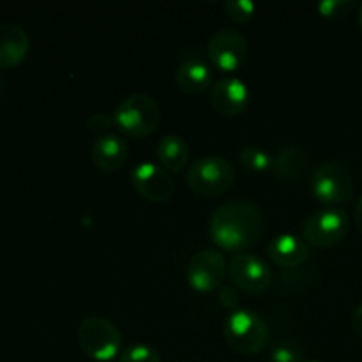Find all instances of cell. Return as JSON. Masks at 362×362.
I'll return each mask as SVG.
<instances>
[{
    "label": "cell",
    "instance_id": "cell-1",
    "mask_svg": "<svg viewBox=\"0 0 362 362\" xmlns=\"http://www.w3.org/2000/svg\"><path fill=\"white\" fill-rule=\"evenodd\" d=\"M209 230L214 243L223 250H244L260 239L264 216L253 202L233 198L216 209Z\"/></svg>",
    "mask_w": 362,
    "mask_h": 362
},
{
    "label": "cell",
    "instance_id": "cell-2",
    "mask_svg": "<svg viewBox=\"0 0 362 362\" xmlns=\"http://www.w3.org/2000/svg\"><path fill=\"white\" fill-rule=\"evenodd\" d=\"M223 336L233 350L255 356L267 346L269 329L264 318L255 311L235 310L223 324Z\"/></svg>",
    "mask_w": 362,
    "mask_h": 362
},
{
    "label": "cell",
    "instance_id": "cell-3",
    "mask_svg": "<svg viewBox=\"0 0 362 362\" xmlns=\"http://www.w3.org/2000/svg\"><path fill=\"white\" fill-rule=\"evenodd\" d=\"M113 117L117 127L124 134L131 138H145L158 127L161 120V108L152 95L136 92L122 99Z\"/></svg>",
    "mask_w": 362,
    "mask_h": 362
},
{
    "label": "cell",
    "instance_id": "cell-4",
    "mask_svg": "<svg viewBox=\"0 0 362 362\" xmlns=\"http://www.w3.org/2000/svg\"><path fill=\"white\" fill-rule=\"evenodd\" d=\"M186 179L191 189L200 197H219L232 187L235 170L223 156H204L189 166Z\"/></svg>",
    "mask_w": 362,
    "mask_h": 362
},
{
    "label": "cell",
    "instance_id": "cell-5",
    "mask_svg": "<svg viewBox=\"0 0 362 362\" xmlns=\"http://www.w3.org/2000/svg\"><path fill=\"white\" fill-rule=\"evenodd\" d=\"M78 341L90 359L108 362L120 354L122 334L112 320L92 315L81 320L78 327Z\"/></svg>",
    "mask_w": 362,
    "mask_h": 362
},
{
    "label": "cell",
    "instance_id": "cell-6",
    "mask_svg": "<svg viewBox=\"0 0 362 362\" xmlns=\"http://www.w3.org/2000/svg\"><path fill=\"white\" fill-rule=\"evenodd\" d=\"M311 189L324 204H341L354 194L352 173L341 163L327 161L315 170Z\"/></svg>",
    "mask_w": 362,
    "mask_h": 362
},
{
    "label": "cell",
    "instance_id": "cell-7",
    "mask_svg": "<svg viewBox=\"0 0 362 362\" xmlns=\"http://www.w3.org/2000/svg\"><path fill=\"white\" fill-rule=\"evenodd\" d=\"M350 219L343 209L317 211L304 221V239L317 247H329L339 243L349 232Z\"/></svg>",
    "mask_w": 362,
    "mask_h": 362
},
{
    "label": "cell",
    "instance_id": "cell-8",
    "mask_svg": "<svg viewBox=\"0 0 362 362\" xmlns=\"http://www.w3.org/2000/svg\"><path fill=\"white\" fill-rule=\"evenodd\" d=\"M228 274L235 286L247 293L265 292L272 283V272L267 262L251 253L233 255L228 265Z\"/></svg>",
    "mask_w": 362,
    "mask_h": 362
},
{
    "label": "cell",
    "instance_id": "cell-9",
    "mask_svg": "<svg viewBox=\"0 0 362 362\" xmlns=\"http://www.w3.org/2000/svg\"><path fill=\"white\" fill-rule=\"evenodd\" d=\"M225 257L218 250H202L187 264V281L198 292H211L225 285Z\"/></svg>",
    "mask_w": 362,
    "mask_h": 362
},
{
    "label": "cell",
    "instance_id": "cell-10",
    "mask_svg": "<svg viewBox=\"0 0 362 362\" xmlns=\"http://www.w3.org/2000/svg\"><path fill=\"white\" fill-rule=\"evenodd\" d=\"M247 57V41L237 28H219L209 41V59L221 71H235Z\"/></svg>",
    "mask_w": 362,
    "mask_h": 362
},
{
    "label": "cell",
    "instance_id": "cell-11",
    "mask_svg": "<svg viewBox=\"0 0 362 362\" xmlns=\"http://www.w3.org/2000/svg\"><path fill=\"white\" fill-rule=\"evenodd\" d=\"M131 179L138 193L148 202H166L175 191V182L168 170L152 161L138 163L133 168Z\"/></svg>",
    "mask_w": 362,
    "mask_h": 362
},
{
    "label": "cell",
    "instance_id": "cell-12",
    "mask_svg": "<svg viewBox=\"0 0 362 362\" xmlns=\"http://www.w3.org/2000/svg\"><path fill=\"white\" fill-rule=\"evenodd\" d=\"M250 103V88L240 78H221L211 88V105L221 115H239Z\"/></svg>",
    "mask_w": 362,
    "mask_h": 362
},
{
    "label": "cell",
    "instance_id": "cell-13",
    "mask_svg": "<svg viewBox=\"0 0 362 362\" xmlns=\"http://www.w3.org/2000/svg\"><path fill=\"white\" fill-rule=\"evenodd\" d=\"M175 81L186 94H202L212 83V71L207 60L200 55H191L180 62Z\"/></svg>",
    "mask_w": 362,
    "mask_h": 362
},
{
    "label": "cell",
    "instance_id": "cell-14",
    "mask_svg": "<svg viewBox=\"0 0 362 362\" xmlns=\"http://www.w3.org/2000/svg\"><path fill=\"white\" fill-rule=\"evenodd\" d=\"M269 258L281 267H297L311 257L306 240L299 239L293 233H281L274 237L267 246Z\"/></svg>",
    "mask_w": 362,
    "mask_h": 362
},
{
    "label": "cell",
    "instance_id": "cell-15",
    "mask_svg": "<svg viewBox=\"0 0 362 362\" xmlns=\"http://www.w3.org/2000/svg\"><path fill=\"white\" fill-rule=\"evenodd\" d=\"M311 159L304 148L297 145H285L272 156L271 170L283 180H299L310 172Z\"/></svg>",
    "mask_w": 362,
    "mask_h": 362
},
{
    "label": "cell",
    "instance_id": "cell-16",
    "mask_svg": "<svg viewBox=\"0 0 362 362\" xmlns=\"http://www.w3.org/2000/svg\"><path fill=\"white\" fill-rule=\"evenodd\" d=\"M30 48L28 34L20 25H0V67L9 69L27 57Z\"/></svg>",
    "mask_w": 362,
    "mask_h": 362
},
{
    "label": "cell",
    "instance_id": "cell-17",
    "mask_svg": "<svg viewBox=\"0 0 362 362\" xmlns=\"http://www.w3.org/2000/svg\"><path fill=\"white\" fill-rule=\"evenodd\" d=\"M94 165L103 172H115L126 163L127 145L119 134H105L94 141L90 148Z\"/></svg>",
    "mask_w": 362,
    "mask_h": 362
},
{
    "label": "cell",
    "instance_id": "cell-18",
    "mask_svg": "<svg viewBox=\"0 0 362 362\" xmlns=\"http://www.w3.org/2000/svg\"><path fill=\"white\" fill-rule=\"evenodd\" d=\"M156 154L163 168L177 173L186 168L187 159H189V147L179 134H166L159 140Z\"/></svg>",
    "mask_w": 362,
    "mask_h": 362
},
{
    "label": "cell",
    "instance_id": "cell-19",
    "mask_svg": "<svg viewBox=\"0 0 362 362\" xmlns=\"http://www.w3.org/2000/svg\"><path fill=\"white\" fill-rule=\"evenodd\" d=\"M239 161L250 172H265V170H271L272 156L265 152L264 148L255 147V145H246L240 151Z\"/></svg>",
    "mask_w": 362,
    "mask_h": 362
},
{
    "label": "cell",
    "instance_id": "cell-20",
    "mask_svg": "<svg viewBox=\"0 0 362 362\" xmlns=\"http://www.w3.org/2000/svg\"><path fill=\"white\" fill-rule=\"evenodd\" d=\"M119 362H161V359H159V354L156 349L144 345V343H136V345H129L120 352Z\"/></svg>",
    "mask_w": 362,
    "mask_h": 362
},
{
    "label": "cell",
    "instance_id": "cell-21",
    "mask_svg": "<svg viewBox=\"0 0 362 362\" xmlns=\"http://www.w3.org/2000/svg\"><path fill=\"white\" fill-rule=\"evenodd\" d=\"M225 13L230 20L237 21V23H246L255 16V2L251 0H226L225 2Z\"/></svg>",
    "mask_w": 362,
    "mask_h": 362
},
{
    "label": "cell",
    "instance_id": "cell-22",
    "mask_svg": "<svg viewBox=\"0 0 362 362\" xmlns=\"http://www.w3.org/2000/svg\"><path fill=\"white\" fill-rule=\"evenodd\" d=\"M87 129L90 131L92 134H98V136H105V134H112L113 127H117L115 124V117L110 115V113L99 112V113H92L90 117L85 122Z\"/></svg>",
    "mask_w": 362,
    "mask_h": 362
},
{
    "label": "cell",
    "instance_id": "cell-23",
    "mask_svg": "<svg viewBox=\"0 0 362 362\" xmlns=\"http://www.w3.org/2000/svg\"><path fill=\"white\" fill-rule=\"evenodd\" d=\"M272 362H304L303 350L296 341H283L272 350Z\"/></svg>",
    "mask_w": 362,
    "mask_h": 362
},
{
    "label": "cell",
    "instance_id": "cell-24",
    "mask_svg": "<svg viewBox=\"0 0 362 362\" xmlns=\"http://www.w3.org/2000/svg\"><path fill=\"white\" fill-rule=\"evenodd\" d=\"M354 7V4L350 0H322L318 4V11H320L322 16L334 18V16H343V14L349 13Z\"/></svg>",
    "mask_w": 362,
    "mask_h": 362
},
{
    "label": "cell",
    "instance_id": "cell-25",
    "mask_svg": "<svg viewBox=\"0 0 362 362\" xmlns=\"http://www.w3.org/2000/svg\"><path fill=\"white\" fill-rule=\"evenodd\" d=\"M219 303L230 311H235L239 306V296H237L235 288L230 285H221L219 286Z\"/></svg>",
    "mask_w": 362,
    "mask_h": 362
},
{
    "label": "cell",
    "instance_id": "cell-26",
    "mask_svg": "<svg viewBox=\"0 0 362 362\" xmlns=\"http://www.w3.org/2000/svg\"><path fill=\"white\" fill-rule=\"evenodd\" d=\"M352 327L354 331L357 332V334L361 336L362 338V304H359V306L354 310L352 313Z\"/></svg>",
    "mask_w": 362,
    "mask_h": 362
},
{
    "label": "cell",
    "instance_id": "cell-27",
    "mask_svg": "<svg viewBox=\"0 0 362 362\" xmlns=\"http://www.w3.org/2000/svg\"><path fill=\"white\" fill-rule=\"evenodd\" d=\"M354 223H356L357 230L362 233V197H361V200L357 202L356 211H354Z\"/></svg>",
    "mask_w": 362,
    "mask_h": 362
},
{
    "label": "cell",
    "instance_id": "cell-28",
    "mask_svg": "<svg viewBox=\"0 0 362 362\" xmlns=\"http://www.w3.org/2000/svg\"><path fill=\"white\" fill-rule=\"evenodd\" d=\"M4 90H6V83H4V80L0 78V99L4 98Z\"/></svg>",
    "mask_w": 362,
    "mask_h": 362
},
{
    "label": "cell",
    "instance_id": "cell-29",
    "mask_svg": "<svg viewBox=\"0 0 362 362\" xmlns=\"http://www.w3.org/2000/svg\"><path fill=\"white\" fill-rule=\"evenodd\" d=\"M359 18H361V23H362V4H361V7H359Z\"/></svg>",
    "mask_w": 362,
    "mask_h": 362
},
{
    "label": "cell",
    "instance_id": "cell-30",
    "mask_svg": "<svg viewBox=\"0 0 362 362\" xmlns=\"http://www.w3.org/2000/svg\"><path fill=\"white\" fill-rule=\"evenodd\" d=\"M304 362H320V361H304Z\"/></svg>",
    "mask_w": 362,
    "mask_h": 362
}]
</instances>
